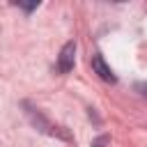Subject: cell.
<instances>
[{
	"mask_svg": "<svg viewBox=\"0 0 147 147\" xmlns=\"http://www.w3.org/2000/svg\"><path fill=\"white\" fill-rule=\"evenodd\" d=\"M76 64V41H67L57 55V71L60 74H69Z\"/></svg>",
	"mask_w": 147,
	"mask_h": 147,
	"instance_id": "6da1fadb",
	"label": "cell"
},
{
	"mask_svg": "<svg viewBox=\"0 0 147 147\" xmlns=\"http://www.w3.org/2000/svg\"><path fill=\"white\" fill-rule=\"evenodd\" d=\"M133 87H136V92H138V94H142V96H147V83H136Z\"/></svg>",
	"mask_w": 147,
	"mask_h": 147,
	"instance_id": "5b68a950",
	"label": "cell"
},
{
	"mask_svg": "<svg viewBox=\"0 0 147 147\" xmlns=\"http://www.w3.org/2000/svg\"><path fill=\"white\" fill-rule=\"evenodd\" d=\"M18 7H21L23 11H28V14H30V11H34V9L39 7V0H34V2H18Z\"/></svg>",
	"mask_w": 147,
	"mask_h": 147,
	"instance_id": "3957f363",
	"label": "cell"
},
{
	"mask_svg": "<svg viewBox=\"0 0 147 147\" xmlns=\"http://www.w3.org/2000/svg\"><path fill=\"white\" fill-rule=\"evenodd\" d=\"M108 142H110V138L103 133V136H99V138H94V140H92V147H106Z\"/></svg>",
	"mask_w": 147,
	"mask_h": 147,
	"instance_id": "277c9868",
	"label": "cell"
},
{
	"mask_svg": "<svg viewBox=\"0 0 147 147\" xmlns=\"http://www.w3.org/2000/svg\"><path fill=\"white\" fill-rule=\"evenodd\" d=\"M92 69H94V74H96L101 80H106V83H115V80H117V76L113 74L110 64L103 60L101 53H94V55H92Z\"/></svg>",
	"mask_w": 147,
	"mask_h": 147,
	"instance_id": "7a4b0ae2",
	"label": "cell"
}]
</instances>
